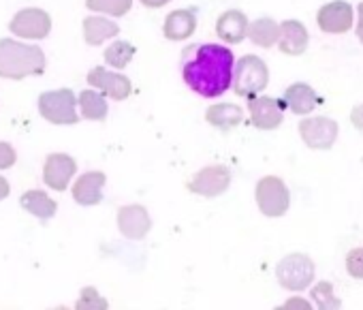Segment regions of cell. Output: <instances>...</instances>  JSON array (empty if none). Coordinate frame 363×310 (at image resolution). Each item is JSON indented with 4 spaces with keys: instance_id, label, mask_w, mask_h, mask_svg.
<instances>
[{
    "instance_id": "1",
    "label": "cell",
    "mask_w": 363,
    "mask_h": 310,
    "mask_svg": "<svg viewBox=\"0 0 363 310\" xmlns=\"http://www.w3.org/2000/svg\"><path fill=\"white\" fill-rule=\"evenodd\" d=\"M233 67V52L218 43H199L186 48L182 56V77L193 92L206 99L223 96L231 88Z\"/></svg>"
},
{
    "instance_id": "33",
    "label": "cell",
    "mask_w": 363,
    "mask_h": 310,
    "mask_svg": "<svg viewBox=\"0 0 363 310\" xmlns=\"http://www.w3.org/2000/svg\"><path fill=\"white\" fill-rule=\"evenodd\" d=\"M357 37L363 43V3L357 7Z\"/></svg>"
},
{
    "instance_id": "24",
    "label": "cell",
    "mask_w": 363,
    "mask_h": 310,
    "mask_svg": "<svg viewBox=\"0 0 363 310\" xmlns=\"http://www.w3.org/2000/svg\"><path fill=\"white\" fill-rule=\"evenodd\" d=\"M77 107L82 111V116L86 120H105L107 118V101H105V94H101L99 90L90 88V90H84L79 96H77Z\"/></svg>"
},
{
    "instance_id": "32",
    "label": "cell",
    "mask_w": 363,
    "mask_h": 310,
    "mask_svg": "<svg viewBox=\"0 0 363 310\" xmlns=\"http://www.w3.org/2000/svg\"><path fill=\"white\" fill-rule=\"evenodd\" d=\"M284 308H310V301L303 297H291L284 301Z\"/></svg>"
},
{
    "instance_id": "14",
    "label": "cell",
    "mask_w": 363,
    "mask_h": 310,
    "mask_svg": "<svg viewBox=\"0 0 363 310\" xmlns=\"http://www.w3.org/2000/svg\"><path fill=\"white\" fill-rule=\"evenodd\" d=\"M282 107L284 103L272 99V96H252L248 103L250 109V122L252 126L261 131H274L282 124Z\"/></svg>"
},
{
    "instance_id": "16",
    "label": "cell",
    "mask_w": 363,
    "mask_h": 310,
    "mask_svg": "<svg viewBox=\"0 0 363 310\" xmlns=\"http://www.w3.org/2000/svg\"><path fill=\"white\" fill-rule=\"evenodd\" d=\"M308 28L297 22V20H286L280 24V35H278V48L282 54L289 56H299L308 50Z\"/></svg>"
},
{
    "instance_id": "22",
    "label": "cell",
    "mask_w": 363,
    "mask_h": 310,
    "mask_svg": "<svg viewBox=\"0 0 363 310\" xmlns=\"http://www.w3.org/2000/svg\"><path fill=\"white\" fill-rule=\"evenodd\" d=\"M20 206L33 216H37L39 221H50L58 210V204L45 191H26L20 197Z\"/></svg>"
},
{
    "instance_id": "34",
    "label": "cell",
    "mask_w": 363,
    "mask_h": 310,
    "mask_svg": "<svg viewBox=\"0 0 363 310\" xmlns=\"http://www.w3.org/2000/svg\"><path fill=\"white\" fill-rule=\"evenodd\" d=\"M139 3L145 5V7H150V9H160V7L169 5L171 0H139Z\"/></svg>"
},
{
    "instance_id": "9",
    "label": "cell",
    "mask_w": 363,
    "mask_h": 310,
    "mask_svg": "<svg viewBox=\"0 0 363 310\" xmlns=\"http://www.w3.org/2000/svg\"><path fill=\"white\" fill-rule=\"evenodd\" d=\"M352 22H354V11L348 3H344V0L327 3L325 7L318 9V16H316L318 28L327 35L348 33L352 28Z\"/></svg>"
},
{
    "instance_id": "5",
    "label": "cell",
    "mask_w": 363,
    "mask_h": 310,
    "mask_svg": "<svg viewBox=\"0 0 363 310\" xmlns=\"http://www.w3.org/2000/svg\"><path fill=\"white\" fill-rule=\"evenodd\" d=\"M276 278L286 291H303L314 280V263L308 255H289L276 265Z\"/></svg>"
},
{
    "instance_id": "17",
    "label": "cell",
    "mask_w": 363,
    "mask_h": 310,
    "mask_svg": "<svg viewBox=\"0 0 363 310\" xmlns=\"http://www.w3.org/2000/svg\"><path fill=\"white\" fill-rule=\"evenodd\" d=\"M248 18L238 11V9H231V11H225L218 22H216V35L229 43V45H235V43H242L248 35Z\"/></svg>"
},
{
    "instance_id": "3",
    "label": "cell",
    "mask_w": 363,
    "mask_h": 310,
    "mask_svg": "<svg viewBox=\"0 0 363 310\" xmlns=\"http://www.w3.org/2000/svg\"><path fill=\"white\" fill-rule=\"evenodd\" d=\"M267 84H269V71L259 56H244L235 62L231 86L240 96L252 99L259 92H263Z\"/></svg>"
},
{
    "instance_id": "21",
    "label": "cell",
    "mask_w": 363,
    "mask_h": 310,
    "mask_svg": "<svg viewBox=\"0 0 363 310\" xmlns=\"http://www.w3.org/2000/svg\"><path fill=\"white\" fill-rule=\"evenodd\" d=\"M206 120L220 128V131H229L238 124H242L244 120V111L240 105H233V103H216L212 107H208L206 111Z\"/></svg>"
},
{
    "instance_id": "11",
    "label": "cell",
    "mask_w": 363,
    "mask_h": 310,
    "mask_svg": "<svg viewBox=\"0 0 363 310\" xmlns=\"http://www.w3.org/2000/svg\"><path fill=\"white\" fill-rule=\"evenodd\" d=\"M88 84L99 90L101 94L113 99V101H124L133 86H130V79L118 71H109V69H103V67H96L88 73Z\"/></svg>"
},
{
    "instance_id": "7",
    "label": "cell",
    "mask_w": 363,
    "mask_h": 310,
    "mask_svg": "<svg viewBox=\"0 0 363 310\" xmlns=\"http://www.w3.org/2000/svg\"><path fill=\"white\" fill-rule=\"evenodd\" d=\"M9 31L13 35H18L20 39H45L52 31V20L50 16L43 11V9H35V7H28V9H22L16 13V18L11 20L9 24Z\"/></svg>"
},
{
    "instance_id": "29",
    "label": "cell",
    "mask_w": 363,
    "mask_h": 310,
    "mask_svg": "<svg viewBox=\"0 0 363 310\" xmlns=\"http://www.w3.org/2000/svg\"><path fill=\"white\" fill-rule=\"evenodd\" d=\"M346 270L352 278L363 280V246L361 248H352L346 255Z\"/></svg>"
},
{
    "instance_id": "35",
    "label": "cell",
    "mask_w": 363,
    "mask_h": 310,
    "mask_svg": "<svg viewBox=\"0 0 363 310\" xmlns=\"http://www.w3.org/2000/svg\"><path fill=\"white\" fill-rule=\"evenodd\" d=\"M9 193H11V189H9V182H7L3 176H0V201L7 199V197H9Z\"/></svg>"
},
{
    "instance_id": "20",
    "label": "cell",
    "mask_w": 363,
    "mask_h": 310,
    "mask_svg": "<svg viewBox=\"0 0 363 310\" xmlns=\"http://www.w3.org/2000/svg\"><path fill=\"white\" fill-rule=\"evenodd\" d=\"M284 107H289L293 114L297 116H306L310 114L316 105H318V96L316 92L308 86V84H293L284 90Z\"/></svg>"
},
{
    "instance_id": "15",
    "label": "cell",
    "mask_w": 363,
    "mask_h": 310,
    "mask_svg": "<svg viewBox=\"0 0 363 310\" xmlns=\"http://www.w3.org/2000/svg\"><path fill=\"white\" fill-rule=\"evenodd\" d=\"M107 184V178L103 172H86L77 178V182L73 184V199L79 206H96L103 199V189Z\"/></svg>"
},
{
    "instance_id": "8",
    "label": "cell",
    "mask_w": 363,
    "mask_h": 310,
    "mask_svg": "<svg viewBox=\"0 0 363 310\" xmlns=\"http://www.w3.org/2000/svg\"><path fill=\"white\" fill-rule=\"evenodd\" d=\"M231 187V172L225 165H210L195 174L189 182V191L201 197H218Z\"/></svg>"
},
{
    "instance_id": "2",
    "label": "cell",
    "mask_w": 363,
    "mask_h": 310,
    "mask_svg": "<svg viewBox=\"0 0 363 310\" xmlns=\"http://www.w3.org/2000/svg\"><path fill=\"white\" fill-rule=\"evenodd\" d=\"M45 71V54L41 48L16 39L0 41V77L24 79Z\"/></svg>"
},
{
    "instance_id": "25",
    "label": "cell",
    "mask_w": 363,
    "mask_h": 310,
    "mask_svg": "<svg viewBox=\"0 0 363 310\" xmlns=\"http://www.w3.org/2000/svg\"><path fill=\"white\" fill-rule=\"evenodd\" d=\"M135 56V45H130L128 41H113L107 50H105V62L113 69H124Z\"/></svg>"
},
{
    "instance_id": "19",
    "label": "cell",
    "mask_w": 363,
    "mask_h": 310,
    "mask_svg": "<svg viewBox=\"0 0 363 310\" xmlns=\"http://www.w3.org/2000/svg\"><path fill=\"white\" fill-rule=\"evenodd\" d=\"M120 35V26L113 20H107L103 16H90L84 20V39L88 45H103L109 39H116Z\"/></svg>"
},
{
    "instance_id": "6",
    "label": "cell",
    "mask_w": 363,
    "mask_h": 310,
    "mask_svg": "<svg viewBox=\"0 0 363 310\" xmlns=\"http://www.w3.org/2000/svg\"><path fill=\"white\" fill-rule=\"evenodd\" d=\"M257 204L265 216L278 218V216L286 214V210L291 206V193L280 178L267 176V178H261L257 184Z\"/></svg>"
},
{
    "instance_id": "28",
    "label": "cell",
    "mask_w": 363,
    "mask_h": 310,
    "mask_svg": "<svg viewBox=\"0 0 363 310\" xmlns=\"http://www.w3.org/2000/svg\"><path fill=\"white\" fill-rule=\"evenodd\" d=\"M75 306H77V308H107L109 304H107L105 297L99 295V291H96L94 287H86V289L82 291V295H79V299H77Z\"/></svg>"
},
{
    "instance_id": "31",
    "label": "cell",
    "mask_w": 363,
    "mask_h": 310,
    "mask_svg": "<svg viewBox=\"0 0 363 310\" xmlns=\"http://www.w3.org/2000/svg\"><path fill=\"white\" fill-rule=\"evenodd\" d=\"M350 120H352V124H354L357 128L363 131V105H357V107L350 111Z\"/></svg>"
},
{
    "instance_id": "10",
    "label": "cell",
    "mask_w": 363,
    "mask_h": 310,
    "mask_svg": "<svg viewBox=\"0 0 363 310\" xmlns=\"http://www.w3.org/2000/svg\"><path fill=\"white\" fill-rule=\"evenodd\" d=\"M299 135L312 150H329L337 139V124L329 118H306L299 122Z\"/></svg>"
},
{
    "instance_id": "12",
    "label": "cell",
    "mask_w": 363,
    "mask_h": 310,
    "mask_svg": "<svg viewBox=\"0 0 363 310\" xmlns=\"http://www.w3.org/2000/svg\"><path fill=\"white\" fill-rule=\"evenodd\" d=\"M77 172V163L69 157V154L56 152L50 154L43 165V182L54 191H67L71 178Z\"/></svg>"
},
{
    "instance_id": "23",
    "label": "cell",
    "mask_w": 363,
    "mask_h": 310,
    "mask_svg": "<svg viewBox=\"0 0 363 310\" xmlns=\"http://www.w3.org/2000/svg\"><path fill=\"white\" fill-rule=\"evenodd\" d=\"M280 24L272 18H259L252 24H248V39L259 48H274L278 43Z\"/></svg>"
},
{
    "instance_id": "18",
    "label": "cell",
    "mask_w": 363,
    "mask_h": 310,
    "mask_svg": "<svg viewBox=\"0 0 363 310\" xmlns=\"http://www.w3.org/2000/svg\"><path fill=\"white\" fill-rule=\"evenodd\" d=\"M197 28V16L195 11H189V9H177L173 13L167 16L164 20V26H162V33L169 41H184L189 39Z\"/></svg>"
},
{
    "instance_id": "13",
    "label": "cell",
    "mask_w": 363,
    "mask_h": 310,
    "mask_svg": "<svg viewBox=\"0 0 363 310\" xmlns=\"http://www.w3.org/2000/svg\"><path fill=\"white\" fill-rule=\"evenodd\" d=\"M118 229L126 240H143L152 229V218L143 206L130 204L118 210Z\"/></svg>"
},
{
    "instance_id": "4",
    "label": "cell",
    "mask_w": 363,
    "mask_h": 310,
    "mask_svg": "<svg viewBox=\"0 0 363 310\" xmlns=\"http://www.w3.org/2000/svg\"><path fill=\"white\" fill-rule=\"evenodd\" d=\"M39 114L52 122V124H77L79 114H77V99L73 90L60 88V90H50L39 96Z\"/></svg>"
},
{
    "instance_id": "26",
    "label": "cell",
    "mask_w": 363,
    "mask_h": 310,
    "mask_svg": "<svg viewBox=\"0 0 363 310\" xmlns=\"http://www.w3.org/2000/svg\"><path fill=\"white\" fill-rule=\"evenodd\" d=\"M133 0H86V7L94 13H105L111 18H122L130 11Z\"/></svg>"
},
{
    "instance_id": "30",
    "label": "cell",
    "mask_w": 363,
    "mask_h": 310,
    "mask_svg": "<svg viewBox=\"0 0 363 310\" xmlns=\"http://www.w3.org/2000/svg\"><path fill=\"white\" fill-rule=\"evenodd\" d=\"M16 161H18V154H16L13 145L7 143V141H0V170H9V167H13Z\"/></svg>"
},
{
    "instance_id": "27",
    "label": "cell",
    "mask_w": 363,
    "mask_h": 310,
    "mask_svg": "<svg viewBox=\"0 0 363 310\" xmlns=\"http://www.w3.org/2000/svg\"><path fill=\"white\" fill-rule=\"evenodd\" d=\"M312 301L318 306V308H340L342 306V301L335 297V293H333V287H331V282H318L314 289H312Z\"/></svg>"
}]
</instances>
